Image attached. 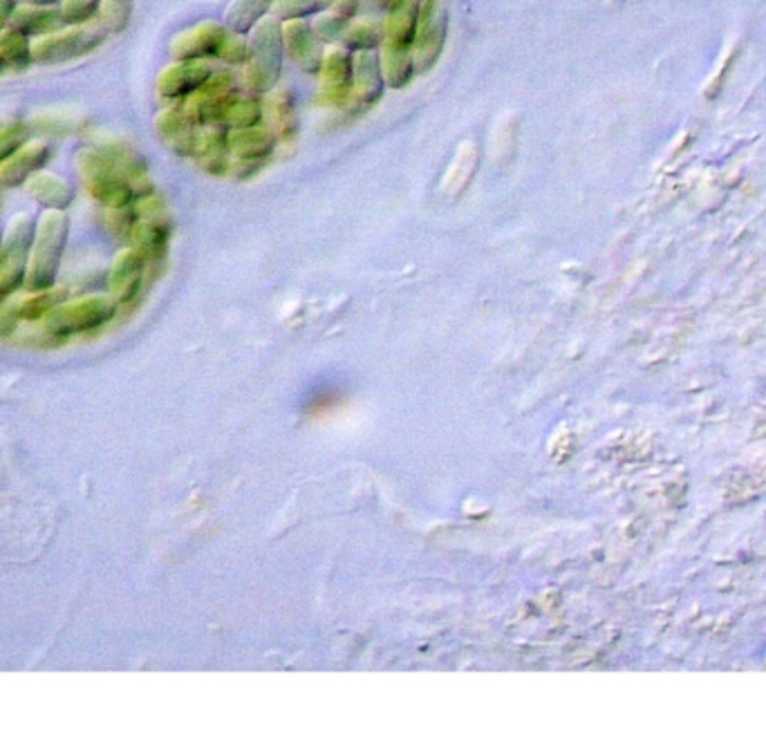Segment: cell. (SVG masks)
<instances>
[{
    "mask_svg": "<svg viewBox=\"0 0 766 732\" xmlns=\"http://www.w3.org/2000/svg\"><path fill=\"white\" fill-rule=\"evenodd\" d=\"M376 3H379L381 8H386V10H388V8L395 3V0H376Z\"/></svg>",
    "mask_w": 766,
    "mask_h": 732,
    "instance_id": "cell-39",
    "label": "cell"
},
{
    "mask_svg": "<svg viewBox=\"0 0 766 732\" xmlns=\"http://www.w3.org/2000/svg\"><path fill=\"white\" fill-rule=\"evenodd\" d=\"M77 168L88 195L103 209H124L135 204V191L131 180L124 173H120L94 146L79 153Z\"/></svg>",
    "mask_w": 766,
    "mask_h": 732,
    "instance_id": "cell-4",
    "label": "cell"
},
{
    "mask_svg": "<svg viewBox=\"0 0 766 732\" xmlns=\"http://www.w3.org/2000/svg\"><path fill=\"white\" fill-rule=\"evenodd\" d=\"M36 229L38 224L30 213H21L10 222L3 245H0V292L5 296L25 288Z\"/></svg>",
    "mask_w": 766,
    "mask_h": 732,
    "instance_id": "cell-6",
    "label": "cell"
},
{
    "mask_svg": "<svg viewBox=\"0 0 766 732\" xmlns=\"http://www.w3.org/2000/svg\"><path fill=\"white\" fill-rule=\"evenodd\" d=\"M169 238H171V219L157 222V219L137 217L128 243L135 251L144 256L148 264H157L164 260V256H167Z\"/></svg>",
    "mask_w": 766,
    "mask_h": 732,
    "instance_id": "cell-17",
    "label": "cell"
},
{
    "mask_svg": "<svg viewBox=\"0 0 766 732\" xmlns=\"http://www.w3.org/2000/svg\"><path fill=\"white\" fill-rule=\"evenodd\" d=\"M66 296H68L66 290H57V288L45 290V292H36L27 301H23L14 312H16L19 320L36 323V320H43L47 314H52L59 305H64Z\"/></svg>",
    "mask_w": 766,
    "mask_h": 732,
    "instance_id": "cell-26",
    "label": "cell"
},
{
    "mask_svg": "<svg viewBox=\"0 0 766 732\" xmlns=\"http://www.w3.org/2000/svg\"><path fill=\"white\" fill-rule=\"evenodd\" d=\"M249 41L245 38V34H238L234 30H227L225 41L221 52H217V59L229 64V66H245L249 61Z\"/></svg>",
    "mask_w": 766,
    "mask_h": 732,
    "instance_id": "cell-33",
    "label": "cell"
},
{
    "mask_svg": "<svg viewBox=\"0 0 766 732\" xmlns=\"http://www.w3.org/2000/svg\"><path fill=\"white\" fill-rule=\"evenodd\" d=\"M108 38V30L94 19L83 25H66L59 32L32 41L34 64L38 66H61L92 54Z\"/></svg>",
    "mask_w": 766,
    "mask_h": 732,
    "instance_id": "cell-3",
    "label": "cell"
},
{
    "mask_svg": "<svg viewBox=\"0 0 766 732\" xmlns=\"http://www.w3.org/2000/svg\"><path fill=\"white\" fill-rule=\"evenodd\" d=\"M419 3H424V0H419Z\"/></svg>",
    "mask_w": 766,
    "mask_h": 732,
    "instance_id": "cell-41",
    "label": "cell"
},
{
    "mask_svg": "<svg viewBox=\"0 0 766 732\" xmlns=\"http://www.w3.org/2000/svg\"><path fill=\"white\" fill-rule=\"evenodd\" d=\"M359 5H361V0H333V8L337 14L346 16V19H352L357 12H359Z\"/></svg>",
    "mask_w": 766,
    "mask_h": 732,
    "instance_id": "cell-36",
    "label": "cell"
},
{
    "mask_svg": "<svg viewBox=\"0 0 766 732\" xmlns=\"http://www.w3.org/2000/svg\"><path fill=\"white\" fill-rule=\"evenodd\" d=\"M343 47L350 52H365V49H379L383 43V23L374 21H354L346 27L341 41Z\"/></svg>",
    "mask_w": 766,
    "mask_h": 732,
    "instance_id": "cell-27",
    "label": "cell"
},
{
    "mask_svg": "<svg viewBox=\"0 0 766 732\" xmlns=\"http://www.w3.org/2000/svg\"><path fill=\"white\" fill-rule=\"evenodd\" d=\"M249 61L243 70V83L254 94H267L277 86L283 66V23L273 16H264L251 30Z\"/></svg>",
    "mask_w": 766,
    "mask_h": 732,
    "instance_id": "cell-2",
    "label": "cell"
},
{
    "mask_svg": "<svg viewBox=\"0 0 766 732\" xmlns=\"http://www.w3.org/2000/svg\"><path fill=\"white\" fill-rule=\"evenodd\" d=\"M133 3L135 0H101L97 21L108 30V34H120L131 23Z\"/></svg>",
    "mask_w": 766,
    "mask_h": 732,
    "instance_id": "cell-30",
    "label": "cell"
},
{
    "mask_svg": "<svg viewBox=\"0 0 766 732\" xmlns=\"http://www.w3.org/2000/svg\"><path fill=\"white\" fill-rule=\"evenodd\" d=\"M27 5H41V8H52V5H61L64 0H23Z\"/></svg>",
    "mask_w": 766,
    "mask_h": 732,
    "instance_id": "cell-37",
    "label": "cell"
},
{
    "mask_svg": "<svg viewBox=\"0 0 766 732\" xmlns=\"http://www.w3.org/2000/svg\"><path fill=\"white\" fill-rule=\"evenodd\" d=\"M0 245H3V240H0Z\"/></svg>",
    "mask_w": 766,
    "mask_h": 732,
    "instance_id": "cell-42",
    "label": "cell"
},
{
    "mask_svg": "<svg viewBox=\"0 0 766 732\" xmlns=\"http://www.w3.org/2000/svg\"><path fill=\"white\" fill-rule=\"evenodd\" d=\"M262 122L273 133L277 142H292L298 135L296 99L290 90L267 92L262 101Z\"/></svg>",
    "mask_w": 766,
    "mask_h": 732,
    "instance_id": "cell-16",
    "label": "cell"
},
{
    "mask_svg": "<svg viewBox=\"0 0 766 732\" xmlns=\"http://www.w3.org/2000/svg\"><path fill=\"white\" fill-rule=\"evenodd\" d=\"M5 299H8V296H5L3 292H0V305H3V303H5Z\"/></svg>",
    "mask_w": 766,
    "mask_h": 732,
    "instance_id": "cell-40",
    "label": "cell"
},
{
    "mask_svg": "<svg viewBox=\"0 0 766 732\" xmlns=\"http://www.w3.org/2000/svg\"><path fill=\"white\" fill-rule=\"evenodd\" d=\"M229 27L221 23H200L182 34H178L171 43L173 61H206L217 59V52L223 47L225 34Z\"/></svg>",
    "mask_w": 766,
    "mask_h": 732,
    "instance_id": "cell-9",
    "label": "cell"
},
{
    "mask_svg": "<svg viewBox=\"0 0 766 732\" xmlns=\"http://www.w3.org/2000/svg\"><path fill=\"white\" fill-rule=\"evenodd\" d=\"M19 8V0H0V34L5 27H10V21Z\"/></svg>",
    "mask_w": 766,
    "mask_h": 732,
    "instance_id": "cell-35",
    "label": "cell"
},
{
    "mask_svg": "<svg viewBox=\"0 0 766 732\" xmlns=\"http://www.w3.org/2000/svg\"><path fill=\"white\" fill-rule=\"evenodd\" d=\"M8 70V64H5V56H3V52H0V75H3Z\"/></svg>",
    "mask_w": 766,
    "mask_h": 732,
    "instance_id": "cell-38",
    "label": "cell"
},
{
    "mask_svg": "<svg viewBox=\"0 0 766 732\" xmlns=\"http://www.w3.org/2000/svg\"><path fill=\"white\" fill-rule=\"evenodd\" d=\"M277 0H234L227 14V27L238 34H249L258 21L271 12Z\"/></svg>",
    "mask_w": 766,
    "mask_h": 732,
    "instance_id": "cell-25",
    "label": "cell"
},
{
    "mask_svg": "<svg viewBox=\"0 0 766 732\" xmlns=\"http://www.w3.org/2000/svg\"><path fill=\"white\" fill-rule=\"evenodd\" d=\"M146 267H148V262L133 247L117 256V260L113 264V271H111V280H108V285H111V296L120 305H128L131 301H135L139 296Z\"/></svg>",
    "mask_w": 766,
    "mask_h": 732,
    "instance_id": "cell-15",
    "label": "cell"
},
{
    "mask_svg": "<svg viewBox=\"0 0 766 732\" xmlns=\"http://www.w3.org/2000/svg\"><path fill=\"white\" fill-rule=\"evenodd\" d=\"M211 75L213 68L206 61H176L159 75L157 94L164 101L180 103L195 94Z\"/></svg>",
    "mask_w": 766,
    "mask_h": 732,
    "instance_id": "cell-11",
    "label": "cell"
},
{
    "mask_svg": "<svg viewBox=\"0 0 766 732\" xmlns=\"http://www.w3.org/2000/svg\"><path fill=\"white\" fill-rule=\"evenodd\" d=\"M32 41L34 38L25 36L23 32H19L14 27H5L3 34H0V52H3L5 64L10 70L23 72L34 64Z\"/></svg>",
    "mask_w": 766,
    "mask_h": 732,
    "instance_id": "cell-24",
    "label": "cell"
},
{
    "mask_svg": "<svg viewBox=\"0 0 766 732\" xmlns=\"http://www.w3.org/2000/svg\"><path fill=\"white\" fill-rule=\"evenodd\" d=\"M320 90L318 103L348 108L352 99V77H354V56L343 45H330L323 52L320 64Z\"/></svg>",
    "mask_w": 766,
    "mask_h": 732,
    "instance_id": "cell-8",
    "label": "cell"
},
{
    "mask_svg": "<svg viewBox=\"0 0 766 732\" xmlns=\"http://www.w3.org/2000/svg\"><path fill=\"white\" fill-rule=\"evenodd\" d=\"M27 193L47 211H68L75 202V187L66 178L47 171L36 173L27 182Z\"/></svg>",
    "mask_w": 766,
    "mask_h": 732,
    "instance_id": "cell-20",
    "label": "cell"
},
{
    "mask_svg": "<svg viewBox=\"0 0 766 732\" xmlns=\"http://www.w3.org/2000/svg\"><path fill=\"white\" fill-rule=\"evenodd\" d=\"M97 150L103 153V157L111 161L120 173H124L131 182L137 178L148 176V164L142 157V153H137L131 144L120 142V139H103L94 146Z\"/></svg>",
    "mask_w": 766,
    "mask_h": 732,
    "instance_id": "cell-23",
    "label": "cell"
},
{
    "mask_svg": "<svg viewBox=\"0 0 766 732\" xmlns=\"http://www.w3.org/2000/svg\"><path fill=\"white\" fill-rule=\"evenodd\" d=\"M117 307L120 303L113 296H90L75 303H64L43 318V329L52 339H68V336L86 334L111 323Z\"/></svg>",
    "mask_w": 766,
    "mask_h": 732,
    "instance_id": "cell-5",
    "label": "cell"
},
{
    "mask_svg": "<svg viewBox=\"0 0 766 732\" xmlns=\"http://www.w3.org/2000/svg\"><path fill=\"white\" fill-rule=\"evenodd\" d=\"M262 124V101L258 97H238L236 103L229 110L227 117V128L229 131H243V128H254Z\"/></svg>",
    "mask_w": 766,
    "mask_h": 732,
    "instance_id": "cell-29",
    "label": "cell"
},
{
    "mask_svg": "<svg viewBox=\"0 0 766 732\" xmlns=\"http://www.w3.org/2000/svg\"><path fill=\"white\" fill-rule=\"evenodd\" d=\"M34 126L30 122H12L0 126V161H5L14 153H19L25 144L32 142Z\"/></svg>",
    "mask_w": 766,
    "mask_h": 732,
    "instance_id": "cell-31",
    "label": "cell"
},
{
    "mask_svg": "<svg viewBox=\"0 0 766 732\" xmlns=\"http://www.w3.org/2000/svg\"><path fill=\"white\" fill-rule=\"evenodd\" d=\"M379 66L381 75L386 86L391 88H406L415 72V59H413V47L404 45H393V43H381L379 47Z\"/></svg>",
    "mask_w": 766,
    "mask_h": 732,
    "instance_id": "cell-21",
    "label": "cell"
},
{
    "mask_svg": "<svg viewBox=\"0 0 766 732\" xmlns=\"http://www.w3.org/2000/svg\"><path fill=\"white\" fill-rule=\"evenodd\" d=\"M70 236V217L66 211H47L36 229L30 267L25 275V290L36 294L52 290L66 254Z\"/></svg>",
    "mask_w": 766,
    "mask_h": 732,
    "instance_id": "cell-1",
    "label": "cell"
},
{
    "mask_svg": "<svg viewBox=\"0 0 766 732\" xmlns=\"http://www.w3.org/2000/svg\"><path fill=\"white\" fill-rule=\"evenodd\" d=\"M383 90H386V81H383L381 66H379V49H365L354 54V77H352V99L350 105L359 110H368L374 105Z\"/></svg>",
    "mask_w": 766,
    "mask_h": 732,
    "instance_id": "cell-14",
    "label": "cell"
},
{
    "mask_svg": "<svg viewBox=\"0 0 766 732\" xmlns=\"http://www.w3.org/2000/svg\"><path fill=\"white\" fill-rule=\"evenodd\" d=\"M66 19L61 12V5H52V8H41V5H19L10 27L23 32L30 38H41L47 36L52 32H59L61 27H66Z\"/></svg>",
    "mask_w": 766,
    "mask_h": 732,
    "instance_id": "cell-19",
    "label": "cell"
},
{
    "mask_svg": "<svg viewBox=\"0 0 766 732\" xmlns=\"http://www.w3.org/2000/svg\"><path fill=\"white\" fill-rule=\"evenodd\" d=\"M155 131L159 139L169 146L180 157H195L198 150V135L200 126L187 115V110L182 103H173L169 108H164L157 120H155Z\"/></svg>",
    "mask_w": 766,
    "mask_h": 732,
    "instance_id": "cell-10",
    "label": "cell"
},
{
    "mask_svg": "<svg viewBox=\"0 0 766 732\" xmlns=\"http://www.w3.org/2000/svg\"><path fill=\"white\" fill-rule=\"evenodd\" d=\"M330 8H333V0H277L271 8V16L285 23V21L316 16Z\"/></svg>",
    "mask_w": 766,
    "mask_h": 732,
    "instance_id": "cell-28",
    "label": "cell"
},
{
    "mask_svg": "<svg viewBox=\"0 0 766 732\" xmlns=\"http://www.w3.org/2000/svg\"><path fill=\"white\" fill-rule=\"evenodd\" d=\"M449 34V16L447 10L437 0H424L419 10V25L413 43V59L415 72H428L437 61H440L444 43Z\"/></svg>",
    "mask_w": 766,
    "mask_h": 732,
    "instance_id": "cell-7",
    "label": "cell"
},
{
    "mask_svg": "<svg viewBox=\"0 0 766 732\" xmlns=\"http://www.w3.org/2000/svg\"><path fill=\"white\" fill-rule=\"evenodd\" d=\"M277 137L273 133L260 124L254 128H243V131H232L229 148L234 159H254V161H267L277 148Z\"/></svg>",
    "mask_w": 766,
    "mask_h": 732,
    "instance_id": "cell-22",
    "label": "cell"
},
{
    "mask_svg": "<svg viewBox=\"0 0 766 732\" xmlns=\"http://www.w3.org/2000/svg\"><path fill=\"white\" fill-rule=\"evenodd\" d=\"M419 0H395L383 21V43L413 47L419 25Z\"/></svg>",
    "mask_w": 766,
    "mask_h": 732,
    "instance_id": "cell-18",
    "label": "cell"
},
{
    "mask_svg": "<svg viewBox=\"0 0 766 732\" xmlns=\"http://www.w3.org/2000/svg\"><path fill=\"white\" fill-rule=\"evenodd\" d=\"M101 0H64L61 12L68 25H83L99 16Z\"/></svg>",
    "mask_w": 766,
    "mask_h": 732,
    "instance_id": "cell-34",
    "label": "cell"
},
{
    "mask_svg": "<svg viewBox=\"0 0 766 732\" xmlns=\"http://www.w3.org/2000/svg\"><path fill=\"white\" fill-rule=\"evenodd\" d=\"M283 43H285V52L292 56V61H296L305 72H309V75L320 72L325 47L307 19L285 21L283 23Z\"/></svg>",
    "mask_w": 766,
    "mask_h": 732,
    "instance_id": "cell-13",
    "label": "cell"
},
{
    "mask_svg": "<svg viewBox=\"0 0 766 732\" xmlns=\"http://www.w3.org/2000/svg\"><path fill=\"white\" fill-rule=\"evenodd\" d=\"M52 159V144L32 139L19 153L0 161V187L16 189L27 184L36 173H41Z\"/></svg>",
    "mask_w": 766,
    "mask_h": 732,
    "instance_id": "cell-12",
    "label": "cell"
},
{
    "mask_svg": "<svg viewBox=\"0 0 766 732\" xmlns=\"http://www.w3.org/2000/svg\"><path fill=\"white\" fill-rule=\"evenodd\" d=\"M348 25H350V19L337 14L335 10H325V12L316 14V19L312 23L320 43H339Z\"/></svg>",
    "mask_w": 766,
    "mask_h": 732,
    "instance_id": "cell-32",
    "label": "cell"
}]
</instances>
